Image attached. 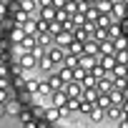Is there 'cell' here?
<instances>
[{
    "instance_id": "6da1fadb",
    "label": "cell",
    "mask_w": 128,
    "mask_h": 128,
    "mask_svg": "<svg viewBox=\"0 0 128 128\" xmlns=\"http://www.w3.org/2000/svg\"><path fill=\"white\" fill-rule=\"evenodd\" d=\"M18 68H20V70H35V68H38V58H35L33 53H23V55L18 58Z\"/></svg>"
},
{
    "instance_id": "7a4b0ae2",
    "label": "cell",
    "mask_w": 128,
    "mask_h": 128,
    "mask_svg": "<svg viewBox=\"0 0 128 128\" xmlns=\"http://www.w3.org/2000/svg\"><path fill=\"white\" fill-rule=\"evenodd\" d=\"M63 93H66L68 98H80V93H83L80 80H70V83H66V86H63Z\"/></svg>"
},
{
    "instance_id": "3957f363",
    "label": "cell",
    "mask_w": 128,
    "mask_h": 128,
    "mask_svg": "<svg viewBox=\"0 0 128 128\" xmlns=\"http://www.w3.org/2000/svg\"><path fill=\"white\" fill-rule=\"evenodd\" d=\"M70 43H73V35H70V33H66V30H60V33H55V35H53V45H58V48H63V50H66Z\"/></svg>"
},
{
    "instance_id": "277c9868",
    "label": "cell",
    "mask_w": 128,
    "mask_h": 128,
    "mask_svg": "<svg viewBox=\"0 0 128 128\" xmlns=\"http://www.w3.org/2000/svg\"><path fill=\"white\" fill-rule=\"evenodd\" d=\"M96 63H98V58H93V55H78V66H76V68L90 73V70L96 68Z\"/></svg>"
},
{
    "instance_id": "5b68a950",
    "label": "cell",
    "mask_w": 128,
    "mask_h": 128,
    "mask_svg": "<svg viewBox=\"0 0 128 128\" xmlns=\"http://www.w3.org/2000/svg\"><path fill=\"white\" fill-rule=\"evenodd\" d=\"M35 18L38 20H43V23H53L55 20V8H38V13H35Z\"/></svg>"
},
{
    "instance_id": "8992f818",
    "label": "cell",
    "mask_w": 128,
    "mask_h": 128,
    "mask_svg": "<svg viewBox=\"0 0 128 128\" xmlns=\"http://www.w3.org/2000/svg\"><path fill=\"white\" fill-rule=\"evenodd\" d=\"M18 48H20L23 53H33V50L38 48V43H35V35H25V38L18 43Z\"/></svg>"
},
{
    "instance_id": "52a82bcc",
    "label": "cell",
    "mask_w": 128,
    "mask_h": 128,
    "mask_svg": "<svg viewBox=\"0 0 128 128\" xmlns=\"http://www.w3.org/2000/svg\"><path fill=\"white\" fill-rule=\"evenodd\" d=\"M18 10H25L28 15L35 18V13H38V3H35V0H18Z\"/></svg>"
},
{
    "instance_id": "ba28073f",
    "label": "cell",
    "mask_w": 128,
    "mask_h": 128,
    "mask_svg": "<svg viewBox=\"0 0 128 128\" xmlns=\"http://www.w3.org/2000/svg\"><path fill=\"white\" fill-rule=\"evenodd\" d=\"M96 98H98V88H83V93H80V103H96Z\"/></svg>"
},
{
    "instance_id": "9c48e42d",
    "label": "cell",
    "mask_w": 128,
    "mask_h": 128,
    "mask_svg": "<svg viewBox=\"0 0 128 128\" xmlns=\"http://www.w3.org/2000/svg\"><path fill=\"white\" fill-rule=\"evenodd\" d=\"M66 100H68V96L63 93V90H53V93H50V103H53V108H63V106H66Z\"/></svg>"
},
{
    "instance_id": "30bf717a",
    "label": "cell",
    "mask_w": 128,
    "mask_h": 128,
    "mask_svg": "<svg viewBox=\"0 0 128 128\" xmlns=\"http://www.w3.org/2000/svg\"><path fill=\"white\" fill-rule=\"evenodd\" d=\"M20 28H23V33H25V35H35V33H38V18H33V15H30Z\"/></svg>"
},
{
    "instance_id": "8fae6325",
    "label": "cell",
    "mask_w": 128,
    "mask_h": 128,
    "mask_svg": "<svg viewBox=\"0 0 128 128\" xmlns=\"http://www.w3.org/2000/svg\"><path fill=\"white\" fill-rule=\"evenodd\" d=\"M35 43H38L40 48H50V45H53V35H50L48 30H43V33H35Z\"/></svg>"
},
{
    "instance_id": "7c38bea8",
    "label": "cell",
    "mask_w": 128,
    "mask_h": 128,
    "mask_svg": "<svg viewBox=\"0 0 128 128\" xmlns=\"http://www.w3.org/2000/svg\"><path fill=\"white\" fill-rule=\"evenodd\" d=\"M45 83H48V88H50V90H63V80H60L55 73H48Z\"/></svg>"
},
{
    "instance_id": "4fadbf2b",
    "label": "cell",
    "mask_w": 128,
    "mask_h": 128,
    "mask_svg": "<svg viewBox=\"0 0 128 128\" xmlns=\"http://www.w3.org/2000/svg\"><path fill=\"white\" fill-rule=\"evenodd\" d=\"M3 108H5V113H8V116H18V113L23 110V108H20V103H18V100H10V98L3 103Z\"/></svg>"
},
{
    "instance_id": "5bb4252c",
    "label": "cell",
    "mask_w": 128,
    "mask_h": 128,
    "mask_svg": "<svg viewBox=\"0 0 128 128\" xmlns=\"http://www.w3.org/2000/svg\"><path fill=\"white\" fill-rule=\"evenodd\" d=\"M43 116L48 120H60L63 116H66V110H63V108H48V110H43Z\"/></svg>"
},
{
    "instance_id": "9a60e30c",
    "label": "cell",
    "mask_w": 128,
    "mask_h": 128,
    "mask_svg": "<svg viewBox=\"0 0 128 128\" xmlns=\"http://www.w3.org/2000/svg\"><path fill=\"white\" fill-rule=\"evenodd\" d=\"M83 55L98 58V43H96V40H86V43H83Z\"/></svg>"
},
{
    "instance_id": "2e32d148",
    "label": "cell",
    "mask_w": 128,
    "mask_h": 128,
    "mask_svg": "<svg viewBox=\"0 0 128 128\" xmlns=\"http://www.w3.org/2000/svg\"><path fill=\"white\" fill-rule=\"evenodd\" d=\"M116 48H113V40H103L98 43V55H113Z\"/></svg>"
},
{
    "instance_id": "e0dca14e",
    "label": "cell",
    "mask_w": 128,
    "mask_h": 128,
    "mask_svg": "<svg viewBox=\"0 0 128 128\" xmlns=\"http://www.w3.org/2000/svg\"><path fill=\"white\" fill-rule=\"evenodd\" d=\"M38 70H43V73H55V66L48 60V55H43V58L38 60Z\"/></svg>"
},
{
    "instance_id": "ac0fdd59",
    "label": "cell",
    "mask_w": 128,
    "mask_h": 128,
    "mask_svg": "<svg viewBox=\"0 0 128 128\" xmlns=\"http://www.w3.org/2000/svg\"><path fill=\"white\" fill-rule=\"evenodd\" d=\"M83 15H86V23H93V25H96V18H98V8H96V5H86Z\"/></svg>"
},
{
    "instance_id": "d6986e66",
    "label": "cell",
    "mask_w": 128,
    "mask_h": 128,
    "mask_svg": "<svg viewBox=\"0 0 128 128\" xmlns=\"http://www.w3.org/2000/svg\"><path fill=\"white\" fill-rule=\"evenodd\" d=\"M63 110H66V113H76V110H80V100H78V98H68L66 106H63Z\"/></svg>"
},
{
    "instance_id": "ffe728a7",
    "label": "cell",
    "mask_w": 128,
    "mask_h": 128,
    "mask_svg": "<svg viewBox=\"0 0 128 128\" xmlns=\"http://www.w3.org/2000/svg\"><path fill=\"white\" fill-rule=\"evenodd\" d=\"M96 108H100V110H106L108 106H110V98H108V93H98V98H96V103H93Z\"/></svg>"
},
{
    "instance_id": "44dd1931",
    "label": "cell",
    "mask_w": 128,
    "mask_h": 128,
    "mask_svg": "<svg viewBox=\"0 0 128 128\" xmlns=\"http://www.w3.org/2000/svg\"><path fill=\"white\" fill-rule=\"evenodd\" d=\"M66 50H68L70 55H76V58H78V55H83V43H80V40H73Z\"/></svg>"
},
{
    "instance_id": "7402d4cb",
    "label": "cell",
    "mask_w": 128,
    "mask_h": 128,
    "mask_svg": "<svg viewBox=\"0 0 128 128\" xmlns=\"http://www.w3.org/2000/svg\"><path fill=\"white\" fill-rule=\"evenodd\" d=\"M110 23H113V20H110V15H103V13H98V18H96V28H103V30H106Z\"/></svg>"
},
{
    "instance_id": "603a6c76",
    "label": "cell",
    "mask_w": 128,
    "mask_h": 128,
    "mask_svg": "<svg viewBox=\"0 0 128 128\" xmlns=\"http://www.w3.org/2000/svg\"><path fill=\"white\" fill-rule=\"evenodd\" d=\"M10 38H13V43L18 45V43H20V40L25 38V33H23V28H20V25H13V30H10Z\"/></svg>"
},
{
    "instance_id": "cb8c5ba5",
    "label": "cell",
    "mask_w": 128,
    "mask_h": 128,
    "mask_svg": "<svg viewBox=\"0 0 128 128\" xmlns=\"http://www.w3.org/2000/svg\"><path fill=\"white\" fill-rule=\"evenodd\" d=\"M80 86H83V88H96V76H93V73H86V76L80 78Z\"/></svg>"
},
{
    "instance_id": "d4e9b609",
    "label": "cell",
    "mask_w": 128,
    "mask_h": 128,
    "mask_svg": "<svg viewBox=\"0 0 128 128\" xmlns=\"http://www.w3.org/2000/svg\"><path fill=\"white\" fill-rule=\"evenodd\" d=\"M88 116H90V120H93V123H100V120L106 118V116H103V110H100V108H96V106L88 110Z\"/></svg>"
},
{
    "instance_id": "484cf974",
    "label": "cell",
    "mask_w": 128,
    "mask_h": 128,
    "mask_svg": "<svg viewBox=\"0 0 128 128\" xmlns=\"http://www.w3.org/2000/svg\"><path fill=\"white\" fill-rule=\"evenodd\" d=\"M110 10H113V15H116V18H123V13H126V5H123V3H118V0H113Z\"/></svg>"
},
{
    "instance_id": "4316f807",
    "label": "cell",
    "mask_w": 128,
    "mask_h": 128,
    "mask_svg": "<svg viewBox=\"0 0 128 128\" xmlns=\"http://www.w3.org/2000/svg\"><path fill=\"white\" fill-rule=\"evenodd\" d=\"M35 93H40V96H50L53 90L48 88V83H45V80H38V88H35Z\"/></svg>"
},
{
    "instance_id": "83f0119b",
    "label": "cell",
    "mask_w": 128,
    "mask_h": 128,
    "mask_svg": "<svg viewBox=\"0 0 128 128\" xmlns=\"http://www.w3.org/2000/svg\"><path fill=\"white\" fill-rule=\"evenodd\" d=\"M28 93H35V88H38V80H33V78H25V86H23Z\"/></svg>"
},
{
    "instance_id": "f1b7e54d",
    "label": "cell",
    "mask_w": 128,
    "mask_h": 128,
    "mask_svg": "<svg viewBox=\"0 0 128 128\" xmlns=\"http://www.w3.org/2000/svg\"><path fill=\"white\" fill-rule=\"evenodd\" d=\"M66 3H68V0H50V8L60 10V8H66Z\"/></svg>"
},
{
    "instance_id": "f546056e",
    "label": "cell",
    "mask_w": 128,
    "mask_h": 128,
    "mask_svg": "<svg viewBox=\"0 0 128 128\" xmlns=\"http://www.w3.org/2000/svg\"><path fill=\"white\" fill-rule=\"evenodd\" d=\"M33 55H35V58H38V60H40V58H43V55H45V48H40V45H38V48H35V50H33Z\"/></svg>"
},
{
    "instance_id": "4dcf8cb0",
    "label": "cell",
    "mask_w": 128,
    "mask_h": 128,
    "mask_svg": "<svg viewBox=\"0 0 128 128\" xmlns=\"http://www.w3.org/2000/svg\"><path fill=\"white\" fill-rule=\"evenodd\" d=\"M8 100V88H0V103Z\"/></svg>"
},
{
    "instance_id": "1f68e13d",
    "label": "cell",
    "mask_w": 128,
    "mask_h": 128,
    "mask_svg": "<svg viewBox=\"0 0 128 128\" xmlns=\"http://www.w3.org/2000/svg\"><path fill=\"white\" fill-rule=\"evenodd\" d=\"M23 123H25V126H23V128H38V123H35V120H33V118H30V120H23Z\"/></svg>"
},
{
    "instance_id": "d6a6232c",
    "label": "cell",
    "mask_w": 128,
    "mask_h": 128,
    "mask_svg": "<svg viewBox=\"0 0 128 128\" xmlns=\"http://www.w3.org/2000/svg\"><path fill=\"white\" fill-rule=\"evenodd\" d=\"M118 126H120V128H128V123H126V116H123V118L118 120Z\"/></svg>"
},
{
    "instance_id": "836d02e7",
    "label": "cell",
    "mask_w": 128,
    "mask_h": 128,
    "mask_svg": "<svg viewBox=\"0 0 128 128\" xmlns=\"http://www.w3.org/2000/svg\"><path fill=\"white\" fill-rule=\"evenodd\" d=\"M80 3H83V5H96L98 0H80Z\"/></svg>"
},
{
    "instance_id": "e575fe53",
    "label": "cell",
    "mask_w": 128,
    "mask_h": 128,
    "mask_svg": "<svg viewBox=\"0 0 128 128\" xmlns=\"http://www.w3.org/2000/svg\"><path fill=\"white\" fill-rule=\"evenodd\" d=\"M5 8H8V5H3V3H0V15H5Z\"/></svg>"
},
{
    "instance_id": "d590c367",
    "label": "cell",
    "mask_w": 128,
    "mask_h": 128,
    "mask_svg": "<svg viewBox=\"0 0 128 128\" xmlns=\"http://www.w3.org/2000/svg\"><path fill=\"white\" fill-rule=\"evenodd\" d=\"M5 116V108H3V103H0V118H3Z\"/></svg>"
},
{
    "instance_id": "8d00e7d4",
    "label": "cell",
    "mask_w": 128,
    "mask_h": 128,
    "mask_svg": "<svg viewBox=\"0 0 128 128\" xmlns=\"http://www.w3.org/2000/svg\"><path fill=\"white\" fill-rule=\"evenodd\" d=\"M0 3H3V5H8V3H10V0H0Z\"/></svg>"
}]
</instances>
